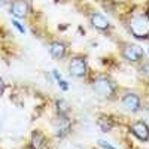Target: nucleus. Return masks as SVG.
<instances>
[{
    "label": "nucleus",
    "mask_w": 149,
    "mask_h": 149,
    "mask_svg": "<svg viewBox=\"0 0 149 149\" xmlns=\"http://www.w3.org/2000/svg\"><path fill=\"white\" fill-rule=\"evenodd\" d=\"M128 31L136 39H148L149 37V12L137 10L133 12L127 21Z\"/></svg>",
    "instance_id": "obj_1"
},
{
    "label": "nucleus",
    "mask_w": 149,
    "mask_h": 149,
    "mask_svg": "<svg viewBox=\"0 0 149 149\" xmlns=\"http://www.w3.org/2000/svg\"><path fill=\"white\" fill-rule=\"evenodd\" d=\"M69 73L73 78H85L86 72H88V64H86V58L84 55H73L69 61Z\"/></svg>",
    "instance_id": "obj_2"
},
{
    "label": "nucleus",
    "mask_w": 149,
    "mask_h": 149,
    "mask_svg": "<svg viewBox=\"0 0 149 149\" xmlns=\"http://www.w3.org/2000/svg\"><path fill=\"white\" fill-rule=\"evenodd\" d=\"M30 12H31L30 0H12L9 5V14L17 19L27 18L30 15Z\"/></svg>",
    "instance_id": "obj_3"
},
{
    "label": "nucleus",
    "mask_w": 149,
    "mask_h": 149,
    "mask_svg": "<svg viewBox=\"0 0 149 149\" xmlns=\"http://www.w3.org/2000/svg\"><path fill=\"white\" fill-rule=\"evenodd\" d=\"M88 21L91 24V27L98 30V31H110L112 30V24L110 21L102 14V12H98V10H90L88 12Z\"/></svg>",
    "instance_id": "obj_4"
},
{
    "label": "nucleus",
    "mask_w": 149,
    "mask_h": 149,
    "mask_svg": "<svg viewBox=\"0 0 149 149\" xmlns=\"http://www.w3.org/2000/svg\"><path fill=\"white\" fill-rule=\"evenodd\" d=\"M122 58L130 61V63H140L145 58V51L139 46V45H133V43H127L122 48Z\"/></svg>",
    "instance_id": "obj_5"
},
{
    "label": "nucleus",
    "mask_w": 149,
    "mask_h": 149,
    "mask_svg": "<svg viewBox=\"0 0 149 149\" xmlns=\"http://www.w3.org/2000/svg\"><path fill=\"white\" fill-rule=\"evenodd\" d=\"M94 91L102 95V97H112V94L115 93V84L112 82L110 79H107L106 76H100L97 78L93 84Z\"/></svg>",
    "instance_id": "obj_6"
},
{
    "label": "nucleus",
    "mask_w": 149,
    "mask_h": 149,
    "mask_svg": "<svg viewBox=\"0 0 149 149\" xmlns=\"http://www.w3.org/2000/svg\"><path fill=\"white\" fill-rule=\"evenodd\" d=\"M121 103L124 106V109L131 112V113H137V112L142 109V102H140V97L136 94V93H127L124 94L121 98Z\"/></svg>",
    "instance_id": "obj_7"
},
{
    "label": "nucleus",
    "mask_w": 149,
    "mask_h": 149,
    "mask_svg": "<svg viewBox=\"0 0 149 149\" xmlns=\"http://www.w3.org/2000/svg\"><path fill=\"white\" fill-rule=\"evenodd\" d=\"M130 133L142 142L149 140V125L145 121H136L130 125Z\"/></svg>",
    "instance_id": "obj_8"
},
{
    "label": "nucleus",
    "mask_w": 149,
    "mask_h": 149,
    "mask_svg": "<svg viewBox=\"0 0 149 149\" xmlns=\"http://www.w3.org/2000/svg\"><path fill=\"white\" fill-rule=\"evenodd\" d=\"M48 49H49V54H51L55 60H63L67 55L69 46L63 40H52V42H49Z\"/></svg>",
    "instance_id": "obj_9"
},
{
    "label": "nucleus",
    "mask_w": 149,
    "mask_h": 149,
    "mask_svg": "<svg viewBox=\"0 0 149 149\" xmlns=\"http://www.w3.org/2000/svg\"><path fill=\"white\" fill-rule=\"evenodd\" d=\"M30 148L31 149H48L46 137L40 131H33L31 140H30Z\"/></svg>",
    "instance_id": "obj_10"
},
{
    "label": "nucleus",
    "mask_w": 149,
    "mask_h": 149,
    "mask_svg": "<svg viewBox=\"0 0 149 149\" xmlns=\"http://www.w3.org/2000/svg\"><path fill=\"white\" fill-rule=\"evenodd\" d=\"M97 124H98V127L102 128L103 133L110 131L112 127H113V122H112V119H109V118H106V116H100V118H98V121H97Z\"/></svg>",
    "instance_id": "obj_11"
},
{
    "label": "nucleus",
    "mask_w": 149,
    "mask_h": 149,
    "mask_svg": "<svg viewBox=\"0 0 149 149\" xmlns=\"http://www.w3.org/2000/svg\"><path fill=\"white\" fill-rule=\"evenodd\" d=\"M57 110L60 115H69V104L64 100H57Z\"/></svg>",
    "instance_id": "obj_12"
},
{
    "label": "nucleus",
    "mask_w": 149,
    "mask_h": 149,
    "mask_svg": "<svg viewBox=\"0 0 149 149\" xmlns=\"http://www.w3.org/2000/svg\"><path fill=\"white\" fill-rule=\"evenodd\" d=\"M12 26H14L21 34H26V27H24L22 26V24L19 22V19H17V18H14V19H12Z\"/></svg>",
    "instance_id": "obj_13"
},
{
    "label": "nucleus",
    "mask_w": 149,
    "mask_h": 149,
    "mask_svg": "<svg viewBox=\"0 0 149 149\" xmlns=\"http://www.w3.org/2000/svg\"><path fill=\"white\" fill-rule=\"evenodd\" d=\"M98 146L103 148V149H116L115 146H112L110 143H107V142H104V140H98Z\"/></svg>",
    "instance_id": "obj_14"
},
{
    "label": "nucleus",
    "mask_w": 149,
    "mask_h": 149,
    "mask_svg": "<svg viewBox=\"0 0 149 149\" xmlns=\"http://www.w3.org/2000/svg\"><path fill=\"white\" fill-rule=\"evenodd\" d=\"M142 72L146 74V76H149V63H143V66H142Z\"/></svg>",
    "instance_id": "obj_15"
},
{
    "label": "nucleus",
    "mask_w": 149,
    "mask_h": 149,
    "mask_svg": "<svg viewBox=\"0 0 149 149\" xmlns=\"http://www.w3.org/2000/svg\"><path fill=\"white\" fill-rule=\"evenodd\" d=\"M3 91H5V82H3L2 78H0V95L3 94Z\"/></svg>",
    "instance_id": "obj_16"
},
{
    "label": "nucleus",
    "mask_w": 149,
    "mask_h": 149,
    "mask_svg": "<svg viewBox=\"0 0 149 149\" xmlns=\"http://www.w3.org/2000/svg\"><path fill=\"white\" fill-rule=\"evenodd\" d=\"M5 3H6V0H0V8H2Z\"/></svg>",
    "instance_id": "obj_17"
},
{
    "label": "nucleus",
    "mask_w": 149,
    "mask_h": 149,
    "mask_svg": "<svg viewBox=\"0 0 149 149\" xmlns=\"http://www.w3.org/2000/svg\"><path fill=\"white\" fill-rule=\"evenodd\" d=\"M148 116H149V107H148Z\"/></svg>",
    "instance_id": "obj_18"
},
{
    "label": "nucleus",
    "mask_w": 149,
    "mask_h": 149,
    "mask_svg": "<svg viewBox=\"0 0 149 149\" xmlns=\"http://www.w3.org/2000/svg\"><path fill=\"white\" fill-rule=\"evenodd\" d=\"M148 54H149V48H148Z\"/></svg>",
    "instance_id": "obj_19"
}]
</instances>
